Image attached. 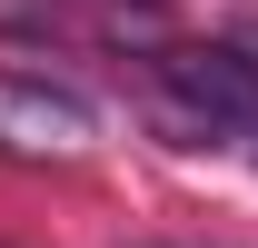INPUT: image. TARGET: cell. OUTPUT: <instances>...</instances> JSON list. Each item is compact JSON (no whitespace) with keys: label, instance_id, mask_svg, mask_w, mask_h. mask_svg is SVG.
I'll return each mask as SVG.
<instances>
[{"label":"cell","instance_id":"3957f363","mask_svg":"<svg viewBox=\"0 0 258 248\" xmlns=\"http://www.w3.org/2000/svg\"><path fill=\"white\" fill-rule=\"evenodd\" d=\"M60 20H70L60 0H0V30H10V40H50Z\"/></svg>","mask_w":258,"mask_h":248},{"label":"cell","instance_id":"6da1fadb","mask_svg":"<svg viewBox=\"0 0 258 248\" xmlns=\"http://www.w3.org/2000/svg\"><path fill=\"white\" fill-rule=\"evenodd\" d=\"M159 90H169V109H179V129H189V149H209V139H258V70H248L238 40H219V50L169 40L159 50Z\"/></svg>","mask_w":258,"mask_h":248},{"label":"cell","instance_id":"7a4b0ae2","mask_svg":"<svg viewBox=\"0 0 258 248\" xmlns=\"http://www.w3.org/2000/svg\"><path fill=\"white\" fill-rule=\"evenodd\" d=\"M99 139V109L70 80H50V70H0V149H30V159H70Z\"/></svg>","mask_w":258,"mask_h":248}]
</instances>
